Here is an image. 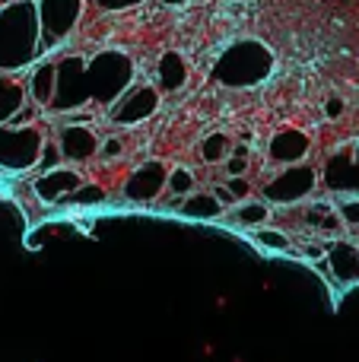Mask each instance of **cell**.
I'll use <instances>...</instances> for the list:
<instances>
[{
    "instance_id": "obj_1",
    "label": "cell",
    "mask_w": 359,
    "mask_h": 362,
    "mask_svg": "<svg viewBox=\"0 0 359 362\" xmlns=\"http://www.w3.org/2000/svg\"><path fill=\"white\" fill-rule=\"evenodd\" d=\"M134 83V64L121 51H99L93 57H57V93L51 112L112 108Z\"/></svg>"
},
{
    "instance_id": "obj_2",
    "label": "cell",
    "mask_w": 359,
    "mask_h": 362,
    "mask_svg": "<svg viewBox=\"0 0 359 362\" xmlns=\"http://www.w3.org/2000/svg\"><path fill=\"white\" fill-rule=\"evenodd\" d=\"M45 54L42 25H38L35 0H16L0 6V70L4 74H25Z\"/></svg>"
},
{
    "instance_id": "obj_3",
    "label": "cell",
    "mask_w": 359,
    "mask_h": 362,
    "mask_svg": "<svg viewBox=\"0 0 359 362\" xmlns=\"http://www.w3.org/2000/svg\"><path fill=\"white\" fill-rule=\"evenodd\" d=\"M273 74V54L267 45L254 42V38H242V42H233L220 57H216L213 76L220 86L229 89H245V86H261L267 76Z\"/></svg>"
},
{
    "instance_id": "obj_4",
    "label": "cell",
    "mask_w": 359,
    "mask_h": 362,
    "mask_svg": "<svg viewBox=\"0 0 359 362\" xmlns=\"http://www.w3.org/2000/svg\"><path fill=\"white\" fill-rule=\"evenodd\" d=\"M42 124H0V172L6 175H29L38 169L45 150Z\"/></svg>"
},
{
    "instance_id": "obj_5",
    "label": "cell",
    "mask_w": 359,
    "mask_h": 362,
    "mask_svg": "<svg viewBox=\"0 0 359 362\" xmlns=\"http://www.w3.org/2000/svg\"><path fill=\"white\" fill-rule=\"evenodd\" d=\"M35 4H38V25H42V48L48 54V51H57L73 35L86 0H35Z\"/></svg>"
},
{
    "instance_id": "obj_6",
    "label": "cell",
    "mask_w": 359,
    "mask_h": 362,
    "mask_svg": "<svg viewBox=\"0 0 359 362\" xmlns=\"http://www.w3.org/2000/svg\"><path fill=\"white\" fill-rule=\"evenodd\" d=\"M315 187H318L315 169L299 163V165H286V169H280L271 181H264L261 197L271 206H296V204H302Z\"/></svg>"
},
{
    "instance_id": "obj_7",
    "label": "cell",
    "mask_w": 359,
    "mask_h": 362,
    "mask_svg": "<svg viewBox=\"0 0 359 362\" xmlns=\"http://www.w3.org/2000/svg\"><path fill=\"white\" fill-rule=\"evenodd\" d=\"M159 102H163L159 86H153V83H131V89L108 108V121L121 127L143 124V121H150L159 112Z\"/></svg>"
},
{
    "instance_id": "obj_8",
    "label": "cell",
    "mask_w": 359,
    "mask_h": 362,
    "mask_svg": "<svg viewBox=\"0 0 359 362\" xmlns=\"http://www.w3.org/2000/svg\"><path fill=\"white\" fill-rule=\"evenodd\" d=\"M169 191V165L163 159H146L124 178V197L131 204H153Z\"/></svg>"
},
{
    "instance_id": "obj_9",
    "label": "cell",
    "mask_w": 359,
    "mask_h": 362,
    "mask_svg": "<svg viewBox=\"0 0 359 362\" xmlns=\"http://www.w3.org/2000/svg\"><path fill=\"white\" fill-rule=\"evenodd\" d=\"M83 185H86V178H83V172L76 169V165H61V169H51V172H38V175L32 178V191H35L42 206L67 204L70 194H76Z\"/></svg>"
},
{
    "instance_id": "obj_10",
    "label": "cell",
    "mask_w": 359,
    "mask_h": 362,
    "mask_svg": "<svg viewBox=\"0 0 359 362\" xmlns=\"http://www.w3.org/2000/svg\"><path fill=\"white\" fill-rule=\"evenodd\" d=\"M57 144H61V153H64V163L67 165H89L99 159V134L93 131L89 124H61L57 127Z\"/></svg>"
},
{
    "instance_id": "obj_11",
    "label": "cell",
    "mask_w": 359,
    "mask_h": 362,
    "mask_svg": "<svg viewBox=\"0 0 359 362\" xmlns=\"http://www.w3.org/2000/svg\"><path fill=\"white\" fill-rule=\"evenodd\" d=\"M309 150H312V137L305 131H299V127H280L271 137V144H267V159L273 165H280V169H286V165L305 163Z\"/></svg>"
},
{
    "instance_id": "obj_12",
    "label": "cell",
    "mask_w": 359,
    "mask_h": 362,
    "mask_svg": "<svg viewBox=\"0 0 359 362\" xmlns=\"http://www.w3.org/2000/svg\"><path fill=\"white\" fill-rule=\"evenodd\" d=\"M324 264L331 267V276H334L341 286L359 283V245L347 242V238L324 242Z\"/></svg>"
},
{
    "instance_id": "obj_13",
    "label": "cell",
    "mask_w": 359,
    "mask_h": 362,
    "mask_svg": "<svg viewBox=\"0 0 359 362\" xmlns=\"http://www.w3.org/2000/svg\"><path fill=\"white\" fill-rule=\"evenodd\" d=\"M25 83H29V99L38 108L51 112V102H54L57 93V61L54 57H42L38 64H32L25 70Z\"/></svg>"
},
{
    "instance_id": "obj_14",
    "label": "cell",
    "mask_w": 359,
    "mask_h": 362,
    "mask_svg": "<svg viewBox=\"0 0 359 362\" xmlns=\"http://www.w3.org/2000/svg\"><path fill=\"white\" fill-rule=\"evenodd\" d=\"M29 83L25 74H4L0 70V124H13L16 115L29 105Z\"/></svg>"
},
{
    "instance_id": "obj_15",
    "label": "cell",
    "mask_w": 359,
    "mask_h": 362,
    "mask_svg": "<svg viewBox=\"0 0 359 362\" xmlns=\"http://www.w3.org/2000/svg\"><path fill=\"white\" fill-rule=\"evenodd\" d=\"M188 83V64L178 51H165L156 61V86L159 93H178Z\"/></svg>"
},
{
    "instance_id": "obj_16",
    "label": "cell",
    "mask_w": 359,
    "mask_h": 362,
    "mask_svg": "<svg viewBox=\"0 0 359 362\" xmlns=\"http://www.w3.org/2000/svg\"><path fill=\"white\" fill-rule=\"evenodd\" d=\"M178 213H182L184 219H220L223 213H226V206L216 200L213 191H194L191 197L182 200Z\"/></svg>"
},
{
    "instance_id": "obj_17",
    "label": "cell",
    "mask_w": 359,
    "mask_h": 362,
    "mask_svg": "<svg viewBox=\"0 0 359 362\" xmlns=\"http://www.w3.org/2000/svg\"><path fill=\"white\" fill-rule=\"evenodd\" d=\"M273 216L271 204H267L264 197L261 200H242V204H235L233 210H229V219L239 226H245V229H261V226H267Z\"/></svg>"
},
{
    "instance_id": "obj_18",
    "label": "cell",
    "mask_w": 359,
    "mask_h": 362,
    "mask_svg": "<svg viewBox=\"0 0 359 362\" xmlns=\"http://www.w3.org/2000/svg\"><path fill=\"white\" fill-rule=\"evenodd\" d=\"M229 153H233V137H229V134L216 131V134H210V137H204V144H201V159H204L207 165L226 163Z\"/></svg>"
},
{
    "instance_id": "obj_19",
    "label": "cell",
    "mask_w": 359,
    "mask_h": 362,
    "mask_svg": "<svg viewBox=\"0 0 359 362\" xmlns=\"http://www.w3.org/2000/svg\"><path fill=\"white\" fill-rule=\"evenodd\" d=\"M197 191V178L191 169H184V165H175V169H169V194H175L178 200L191 197V194Z\"/></svg>"
},
{
    "instance_id": "obj_20",
    "label": "cell",
    "mask_w": 359,
    "mask_h": 362,
    "mask_svg": "<svg viewBox=\"0 0 359 362\" xmlns=\"http://www.w3.org/2000/svg\"><path fill=\"white\" fill-rule=\"evenodd\" d=\"M252 238H254V245H261L264 251H290V238H286L283 229H267V226H261V229H252Z\"/></svg>"
},
{
    "instance_id": "obj_21",
    "label": "cell",
    "mask_w": 359,
    "mask_h": 362,
    "mask_svg": "<svg viewBox=\"0 0 359 362\" xmlns=\"http://www.w3.org/2000/svg\"><path fill=\"white\" fill-rule=\"evenodd\" d=\"M102 200H105V187L95 185V181H86L80 191L67 197V206H95V204H102Z\"/></svg>"
},
{
    "instance_id": "obj_22",
    "label": "cell",
    "mask_w": 359,
    "mask_h": 362,
    "mask_svg": "<svg viewBox=\"0 0 359 362\" xmlns=\"http://www.w3.org/2000/svg\"><path fill=\"white\" fill-rule=\"evenodd\" d=\"M61 165H67V163H64L61 144H57V137H51V134H48V140H45V150H42V159H38V169H35V175H38V172L61 169Z\"/></svg>"
},
{
    "instance_id": "obj_23",
    "label": "cell",
    "mask_w": 359,
    "mask_h": 362,
    "mask_svg": "<svg viewBox=\"0 0 359 362\" xmlns=\"http://www.w3.org/2000/svg\"><path fill=\"white\" fill-rule=\"evenodd\" d=\"M248 146H235L233 153H229V159H226V172H229V178H239V175H245L248 172Z\"/></svg>"
},
{
    "instance_id": "obj_24",
    "label": "cell",
    "mask_w": 359,
    "mask_h": 362,
    "mask_svg": "<svg viewBox=\"0 0 359 362\" xmlns=\"http://www.w3.org/2000/svg\"><path fill=\"white\" fill-rule=\"evenodd\" d=\"M341 219H343V226L347 229H356L359 232V197H347V200H341Z\"/></svg>"
},
{
    "instance_id": "obj_25",
    "label": "cell",
    "mask_w": 359,
    "mask_h": 362,
    "mask_svg": "<svg viewBox=\"0 0 359 362\" xmlns=\"http://www.w3.org/2000/svg\"><path fill=\"white\" fill-rule=\"evenodd\" d=\"M223 185L229 187V194H233V197H235V204H242V200H248V197H252V191H254V187H252V181H248L245 175H239V178H226V181H223Z\"/></svg>"
},
{
    "instance_id": "obj_26",
    "label": "cell",
    "mask_w": 359,
    "mask_h": 362,
    "mask_svg": "<svg viewBox=\"0 0 359 362\" xmlns=\"http://www.w3.org/2000/svg\"><path fill=\"white\" fill-rule=\"evenodd\" d=\"M121 150H124V140L108 137V140H102L99 156H102V159H118V156H121Z\"/></svg>"
},
{
    "instance_id": "obj_27",
    "label": "cell",
    "mask_w": 359,
    "mask_h": 362,
    "mask_svg": "<svg viewBox=\"0 0 359 362\" xmlns=\"http://www.w3.org/2000/svg\"><path fill=\"white\" fill-rule=\"evenodd\" d=\"M343 112H347V105H343L341 95H331V99L324 102V115H328V118H341Z\"/></svg>"
},
{
    "instance_id": "obj_28",
    "label": "cell",
    "mask_w": 359,
    "mask_h": 362,
    "mask_svg": "<svg viewBox=\"0 0 359 362\" xmlns=\"http://www.w3.org/2000/svg\"><path fill=\"white\" fill-rule=\"evenodd\" d=\"M102 10H127V6H140L146 0H95Z\"/></svg>"
},
{
    "instance_id": "obj_29",
    "label": "cell",
    "mask_w": 359,
    "mask_h": 362,
    "mask_svg": "<svg viewBox=\"0 0 359 362\" xmlns=\"http://www.w3.org/2000/svg\"><path fill=\"white\" fill-rule=\"evenodd\" d=\"M163 4H169V6H178V4H188V0H163Z\"/></svg>"
},
{
    "instance_id": "obj_30",
    "label": "cell",
    "mask_w": 359,
    "mask_h": 362,
    "mask_svg": "<svg viewBox=\"0 0 359 362\" xmlns=\"http://www.w3.org/2000/svg\"><path fill=\"white\" fill-rule=\"evenodd\" d=\"M6 4H16V0H0V6H6Z\"/></svg>"
}]
</instances>
